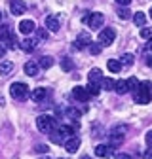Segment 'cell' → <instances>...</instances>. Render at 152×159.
<instances>
[{
  "mask_svg": "<svg viewBox=\"0 0 152 159\" xmlns=\"http://www.w3.org/2000/svg\"><path fill=\"white\" fill-rule=\"evenodd\" d=\"M36 127H38V131H40V133H48V134H51L53 131L59 129V125H57V121H55V117L46 116V114L36 117Z\"/></svg>",
  "mask_w": 152,
  "mask_h": 159,
  "instance_id": "cell-1",
  "label": "cell"
},
{
  "mask_svg": "<svg viewBox=\"0 0 152 159\" xmlns=\"http://www.w3.org/2000/svg\"><path fill=\"white\" fill-rule=\"evenodd\" d=\"M150 84L148 82H141L139 84V87L133 91V98H135V102H139V104H148L150 102Z\"/></svg>",
  "mask_w": 152,
  "mask_h": 159,
  "instance_id": "cell-2",
  "label": "cell"
},
{
  "mask_svg": "<svg viewBox=\"0 0 152 159\" xmlns=\"http://www.w3.org/2000/svg\"><path fill=\"white\" fill-rule=\"evenodd\" d=\"M10 95L15 98V101H25V98H29V95H31V89L23 82H15V84L10 85Z\"/></svg>",
  "mask_w": 152,
  "mask_h": 159,
  "instance_id": "cell-3",
  "label": "cell"
},
{
  "mask_svg": "<svg viewBox=\"0 0 152 159\" xmlns=\"http://www.w3.org/2000/svg\"><path fill=\"white\" fill-rule=\"evenodd\" d=\"M84 23H86L88 27H91V30H93V29H99V27H103V23H105V15L99 13V11H93V13H89L88 17H84Z\"/></svg>",
  "mask_w": 152,
  "mask_h": 159,
  "instance_id": "cell-4",
  "label": "cell"
},
{
  "mask_svg": "<svg viewBox=\"0 0 152 159\" xmlns=\"http://www.w3.org/2000/svg\"><path fill=\"white\" fill-rule=\"evenodd\" d=\"M126 131H127V127H126V125H116V127H112V129H110L108 136H110V142H112V146H116V144H120V142L124 140V134H126Z\"/></svg>",
  "mask_w": 152,
  "mask_h": 159,
  "instance_id": "cell-5",
  "label": "cell"
},
{
  "mask_svg": "<svg viewBox=\"0 0 152 159\" xmlns=\"http://www.w3.org/2000/svg\"><path fill=\"white\" fill-rule=\"evenodd\" d=\"M114 38H116V32H114V29H103L101 32H99V44L101 46H110L112 42H114Z\"/></svg>",
  "mask_w": 152,
  "mask_h": 159,
  "instance_id": "cell-6",
  "label": "cell"
},
{
  "mask_svg": "<svg viewBox=\"0 0 152 159\" xmlns=\"http://www.w3.org/2000/svg\"><path fill=\"white\" fill-rule=\"evenodd\" d=\"M91 44H93V40H91V34H88V32H80L78 36H76V40H74V48H78V49L89 48Z\"/></svg>",
  "mask_w": 152,
  "mask_h": 159,
  "instance_id": "cell-7",
  "label": "cell"
},
{
  "mask_svg": "<svg viewBox=\"0 0 152 159\" xmlns=\"http://www.w3.org/2000/svg\"><path fill=\"white\" fill-rule=\"evenodd\" d=\"M72 97H74L78 102H88L89 93H88V89H86V87H82V85H76V87L72 89Z\"/></svg>",
  "mask_w": 152,
  "mask_h": 159,
  "instance_id": "cell-8",
  "label": "cell"
},
{
  "mask_svg": "<svg viewBox=\"0 0 152 159\" xmlns=\"http://www.w3.org/2000/svg\"><path fill=\"white\" fill-rule=\"evenodd\" d=\"M36 30V25H34V21H32V19H23V21L21 23H19V32H21V34H32Z\"/></svg>",
  "mask_w": 152,
  "mask_h": 159,
  "instance_id": "cell-9",
  "label": "cell"
},
{
  "mask_svg": "<svg viewBox=\"0 0 152 159\" xmlns=\"http://www.w3.org/2000/svg\"><path fill=\"white\" fill-rule=\"evenodd\" d=\"M10 10H12L13 15H23L25 10H27V6H25L23 0H12V2H10Z\"/></svg>",
  "mask_w": 152,
  "mask_h": 159,
  "instance_id": "cell-10",
  "label": "cell"
},
{
  "mask_svg": "<svg viewBox=\"0 0 152 159\" xmlns=\"http://www.w3.org/2000/svg\"><path fill=\"white\" fill-rule=\"evenodd\" d=\"M78 148H80V138L78 136H70L69 140H65V150L69 153H76Z\"/></svg>",
  "mask_w": 152,
  "mask_h": 159,
  "instance_id": "cell-11",
  "label": "cell"
},
{
  "mask_svg": "<svg viewBox=\"0 0 152 159\" xmlns=\"http://www.w3.org/2000/svg\"><path fill=\"white\" fill-rule=\"evenodd\" d=\"M112 146H107V144H99L97 148H95V155L97 157H110L112 155Z\"/></svg>",
  "mask_w": 152,
  "mask_h": 159,
  "instance_id": "cell-12",
  "label": "cell"
},
{
  "mask_svg": "<svg viewBox=\"0 0 152 159\" xmlns=\"http://www.w3.org/2000/svg\"><path fill=\"white\" fill-rule=\"evenodd\" d=\"M59 21H57V17H53V15H50V17H46V30H50V32H57L59 30Z\"/></svg>",
  "mask_w": 152,
  "mask_h": 159,
  "instance_id": "cell-13",
  "label": "cell"
},
{
  "mask_svg": "<svg viewBox=\"0 0 152 159\" xmlns=\"http://www.w3.org/2000/svg\"><path fill=\"white\" fill-rule=\"evenodd\" d=\"M31 98L34 102H42L44 98H46V89L44 87H36L34 91H31Z\"/></svg>",
  "mask_w": 152,
  "mask_h": 159,
  "instance_id": "cell-14",
  "label": "cell"
},
{
  "mask_svg": "<svg viewBox=\"0 0 152 159\" xmlns=\"http://www.w3.org/2000/svg\"><path fill=\"white\" fill-rule=\"evenodd\" d=\"M38 63H34V61H27L25 63V66H23V70H25V74L27 76H36L38 74Z\"/></svg>",
  "mask_w": 152,
  "mask_h": 159,
  "instance_id": "cell-15",
  "label": "cell"
},
{
  "mask_svg": "<svg viewBox=\"0 0 152 159\" xmlns=\"http://www.w3.org/2000/svg\"><path fill=\"white\" fill-rule=\"evenodd\" d=\"M19 48H21L23 51H32L36 48V40L34 38H25V40L19 42Z\"/></svg>",
  "mask_w": 152,
  "mask_h": 159,
  "instance_id": "cell-16",
  "label": "cell"
},
{
  "mask_svg": "<svg viewBox=\"0 0 152 159\" xmlns=\"http://www.w3.org/2000/svg\"><path fill=\"white\" fill-rule=\"evenodd\" d=\"M88 78H89V82L99 84L101 80H103V72H101L99 68H91V70H89V74H88Z\"/></svg>",
  "mask_w": 152,
  "mask_h": 159,
  "instance_id": "cell-17",
  "label": "cell"
},
{
  "mask_svg": "<svg viewBox=\"0 0 152 159\" xmlns=\"http://www.w3.org/2000/svg\"><path fill=\"white\" fill-rule=\"evenodd\" d=\"M114 91H116L118 95H126L129 89H127V84H126V80H118L116 84H114Z\"/></svg>",
  "mask_w": 152,
  "mask_h": 159,
  "instance_id": "cell-18",
  "label": "cell"
},
{
  "mask_svg": "<svg viewBox=\"0 0 152 159\" xmlns=\"http://www.w3.org/2000/svg\"><path fill=\"white\" fill-rule=\"evenodd\" d=\"M12 70H13V63H10V61L0 63V76H8V74H12Z\"/></svg>",
  "mask_w": 152,
  "mask_h": 159,
  "instance_id": "cell-19",
  "label": "cell"
},
{
  "mask_svg": "<svg viewBox=\"0 0 152 159\" xmlns=\"http://www.w3.org/2000/svg\"><path fill=\"white\" fill-rule=\"evenodd\" d=\"M2 40H4V48H6V49H13L15 44H17V40H15V36H13L12 32H10L6 38H2Z\"/></svg>",
  "mask_w": 152,
  "mask_h": 159,
  "instance_id": "cell-20",
  "label": "cell"
},
{
  "mask_svg": "<svg viewBox=\"0 0 152 159\" xmlns=\"http://www.w3.org/2000/svg\"><path fill=\"white\" fill-rule=\"evenodd\" d=\"M120 63H122V66H131L133 63H135V55H133V53H126V55H122Z\"/></svg>",
  "mask_w": 152,
  "mask_h": 159,
  "instance_id": "cell-21",
  "label": "cell"
},
{
  "mask_svg": "<svg viewBox=\"0 0 152 159\" xmlns=\"http://www.w3.org/2000/svg\"><path fill=\"white\" fill-rule=\"evenodd\" d=\"M133 21H135L137 27H145V23H146V15H145L143 11H137V13H133Z\"/></svg>",
  "mask_w": 152,
  "mask_h": 159,
  "instance_id": "cell-22",
  "label": "cell"
},
{
  "mask_svg": "<svg viewBox=\"0 0 152 159\" xmlns=\"http://www.w3.org/2000/svg\"><path fill=\"white\" fill-rule=\"evenodd\" d=\"M107 66H108L110 72H120V70H122V63L116 61V59H110V61H107Z\"/></svg>",
  "mask_w": 152,
  "mask_h": 159,
  "instance_id": "cell-23",
  "label": "cell"
},
{
  "mask_svg": "<svg viewBox=\"0 0 152 159\" xmlns=\"http://www.w3.org/2000/svg\"><path fill=\"white\" fill-rule=\"evenodd\" d=\"M86 89H88L89 97H91V95L95 97V95H99V93H101V87H99V84H93V82H89V85H88Z\"/></svg>",
  "mask_w": 152,
  "mask_h": 159,
  "instance_id": "cell-24",
  "label": "cell"
},
{
  "mask_svg": "<svg viewBox=\"0 0 152 159\" xmlns=\"http://www.w3.org/2000/svg\"><path fill=\"white\" fill-rule=\"evenodd\" d=\"M38 66H40V68H51L53 66V59L51 57H42L40 63H38Z\"/></svg>",
  "mask_w": 152,
  "mask_h": 159,
  "instance_id": "cell-25",
  "label": "cell"
},
{
  "mask_svg": "<svg viewBox=\"0 0 152 159\" xmlns=\"http://www.w3.org/2000/svg\"><path fill=\"white\" fill-rule=\"evenodd\" d=\"M126 84H127V89H129V91H135V89L139 87L141 82H137V78H133V76H131V78L126 80Z\"/></svg>",
  "mask_w": 152,
  "mask_h": 159,
  "instance_id": "cell-26",
  "label": "cell"
},
{
  "mask_svg": "<svg viewBox=\"0 0 152 159\" xmlns=\"http://www.w3.org/2000/svg\"><path fill=\"white\" fill-rule=\"evenodd\" d=\"M51 140H53L55 144H61V142L65 144V134H61L59 131H53V133H51Z\"/></svg>",
  "mask_w": 152,
  "mask_h": 159,
  "instance_id": "cell-27",
  "label": "cell"
},
{
  "mask_svg": "<svg viewBox=\"0 0 152 159\" xmlns=\"http://www.w3.org/2000/svg\"><path fill=\"white\" fill-rule=\"evenodd\" d=\"M114 80H110V78H103L101 80V85H103V89H107V91H110V89H114Z\"/></svg>",
  "mask_w": 152,
  "mask_h": 159,
  "instance_id": "cell-28",
  "label": "cell"
},
{
  "mask_svg": "<svg viewBox=\"0 0 152 159\" xmlns=\"http://www.w3.org/2000/svg\"><path fill=\"white\" fill-rule=\"evenodd\" d=\"M57 131H59L61 134H65V136H74L72 133H74V129L72 127H69V125H59V129H57Z\"/></svg>",
  "mask_w": 152,
  "mask_h": 159,
  "instance_id": "cell-29",
  "label": "cell"
},
{
  "mask_svg": "<svg viewBox=\"0 0 152 159\" xmlns=\"http://www.w3.org/2000/svg\"><path fill=\"white\" fill-rule=\"evenodd\" d=\"M101 49H103V46H101L99 42H93V44L89 46V51H91V55H99V53H101Z\"/></svg>",
  "mask_w": 152,
  "mask_h": 159,
  "instance_id": "cell-30",
  "label": "cell"
},
{
  "mask_svg": "<svg viewBox=\"0 0 152 159\" xmlns=\"http://www.w3.org/2000/svg\"><path fill=\"white\" fill-rule=\"evenodd\" d=\"M141 38H145V40H152V29H150V27L141 29Z\"/></svg>",
  "mask_w": 152,
  "mask_h": 159,
  "instance_id": "cell-31",
  "label": "cell"
},
{
  "mask_svg": "<svg viewBox=\"0 0 152 159\" xmlns=\"http://www.w3.org/2000/svg\"><path fill=\"white\" fill-rule=\"evenodd\" d=\"M118 17H120V19H129V17H133V15H131V11H129L127 8H120Z\"/></svg>",
  "mask_w": 152,
  "mask_h": 159,
  "instance_id": "cell-32",
  "label": "cell"
},
{
  "mask_svg": "<svg viewBox=\"0 0 152 159\" xmlns=\"http://www.w3.org/2000/svg\"><path fill=\"white\" fill-rule=\"evenodd\" d=\"M63 70H65V72H70V70H72V61H70L69 57L63 59Z\"/></svg>",
  "mask_w": 152,
  "mask_h": 159,
  "instance_id": "cell-33",
  "label": "cell"
},
{
  "mask_svg": "<svg viewBox=\"0 0 152 159\" xmlns=\"http://www.w3.org/2000/svg\"><path fill=\"white\" fill-rule=\"evenodd\" d=\"M67 116H69V117H72V119H76V117H80V110H76V108H69V110H67Z\"/></svg>",
  "mask_w": 152,
  "mask_h": 159,
  "instance_id": "cell-34",
  "label": "cell"
},
{
  "mask_svg": "<svg viewBox=\"0 0 152 159\" xmlns=\"http://www.w3.org/2000/svg\"><path fill=\"white\" fill-rule=\"evenodd\" d=\"M145 140H146V144H148V146L152 148V131H148V133H146V136H145Z\"/></svg>",
  "mask_w": 152,
  "mask_h": 159,
  "instance_id": "cell-35",
  "label": "cell"
},
{
  "mask_svg": "<svg viewBox=\"0 0 152 159\" xmlns=\"http://www.w3.org/2000/svg\"><path fill=\"white\" fill-rule=\"evenodd\" d=\"M38 38H48V30L46 29H38Z\"/></svg>",
  "mask_w": 152,
  "mask_h": 159,
  "instance_id": "cell-36",
  "label": "cell"
},
{
  "mask_svg": "<svg viewBox=\"0 0 152 159\" xmlns=\"http://www.w3.org/2000/svg\"><path fill=\"white\" fill-rule=\"evenodd\" d=\"M36 152H40V153H44V152H46V153H48V146H44V144H38V146H36Z\"/></svg>",
  "mask_w": 152,
  "mask_h": 159,
  "instance_id": "cell-37",
  "label": "cell"
},
{
  "mask_svg": "<svg viewBox=\"0 0 152 159\" xmlns=\"http://www.w3.org/2000/svg\"><path fill=\"white\" fill-rule=\"evenodd\" d=\"M143 157H145V159H152V148H148V150H145V153H143Z\"/></svg>",
  "mask_w": 152,
  "mask_h": 159,
  "instance_id": "cell-38",
  "label": "cell"
},
{
  "mask_svg": "<svg viewBox=\"0 0 152 159\" xmlns=\"http://www.w3.org/2000/svg\"><path fill=\"white\" fill-rule=\"evenodd\" d=\"M116 2H118L120 6H129V4H131V0H116Z\"/></svg>",
  "mask_w": 152,
  "mask_h": 159,
  "instance_id": "cell-39",
  "label": "cell"
},
{
  "mask_svg": "<svg viewBox=\"0 0 152 159\" xmlns=\"http://www.w3.org/2000/svg\"><path fill=\"white\" fill-rule=\"evenodd\" d=\"M118 159H133V157H131V155H127V153H120V155H118Z\"/></svg>",
  "mask_w": 152,
  "mask_h": 159,
  "instance_id": "cell-40",
  "label": "cell"
},
{
  "mask_svg": "<svg viewBox=\"0 0 152 159\" xmlns=\"http://www.w3.org/2000/svg\"><path fill=\"white\" fill-rule=\"evenodd\" d=\"M6 55V48L4 46H0V57H4Z\"/></svg>",
  "mask_w": 152,
  "mask_h": 159,
  "instance_id": "cell-41",
  "label": "cell"
},
{
  "mask_svg": "<svg viewBox=\"0 0 152 159\" xmlns=\"http://www.w3.org/2000/svg\"><path fill=\"white\" fill-rule=\"evenodd\" d=\"M146 65L152 68V55H150V57H146Z\"/></svg>",
  "mask_w": 152,
  "mask_h": 159,
  "instance_id": "cell-42",
  "label": "cell"
},
{
  "mask_svg": "<svg viewBox=\"0 0 152 159\" xmlns=\"http://www.w3.org/2000/svg\"><path fill=\"white\" fill-rule=\"evenodd\" d=\"M146 48H148V49L152 51V40H148V44H146Z\"/></svg>",
  "mask_w": 152,
  "mask_h": 159,
  "instance_id": "cell-43",
  "label": "cell"
},
{
  "mask_svg": "<svg viewBox=\"0 0 152 159\" xmlns=\"http://www.w3.org/2000/svg\"><path fill=\"white\" fill-rule=\"evenodd\" d=\"M150 19H152V8H150Z\"/></svg>",
  "mask_w": 152,
  "mask_h": 159,
  "instance_id": "cell-44",
  "label": "cell"
},
{
  "mask_svg": "<svg viewBox=\"0 0 152 159\" xmlns=\"http://www.w3.org/2000/svg\"><path fill=\"white\" fill-rule=\"evenodd\" d=\"M82 159H89V157H86V155H84V157H82Z\"/></svg>",
  "mask_w": 152,
  "mask_h": 159,
  "instance_id": "cell-45",
  "label": "cell"
},
{
  "mask_svg": "<svg viewBox=\"0 0 152 159\" xmlns=\"http://www.w3.org/2000/svg\"><path fill=\"white\" fill-rule=\"evenodd\" d=\"M150 97H152V87H150Z\"/></svg>",
  "mask_w": 152,
  "mask_h": 159,
  "instance_id": "cell-46",
  "label": "cell"
},
{
  "mask_svg": "<svg viewBox=\"0 0 152 159\" xmlns=\"http://www.w3.org/2000/svg\"><path fill=\"white\" fill-rule=\"evenodd\" d=\"M0 19H2V15H0Z\"/></svg>",
  "mask_w": 152,
  "mask_h": 159,
  "instance_id": "cell-47",
  "label": "cell"
}]
</instances>
